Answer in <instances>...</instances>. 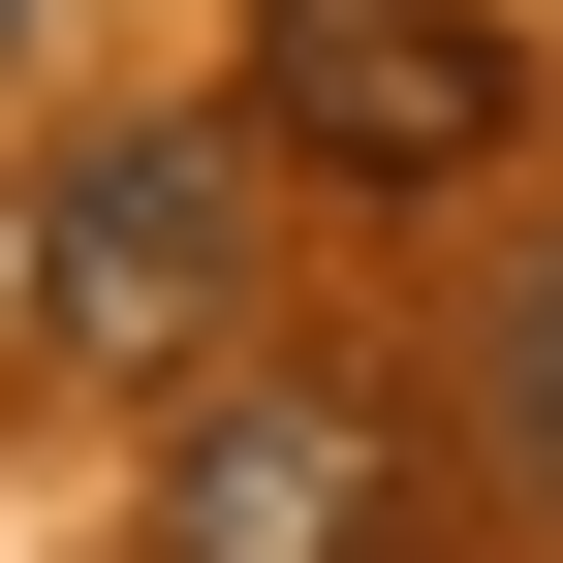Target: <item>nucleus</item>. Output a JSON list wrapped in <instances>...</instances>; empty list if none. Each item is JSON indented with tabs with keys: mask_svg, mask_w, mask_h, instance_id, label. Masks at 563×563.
I'll return each mask as SVG.
<instances>
[{
	"mask_svg": "<svg viewBox=\"0 0 563 563\" xmlns=\"http://www.w3.org/2000/svg\"><path fill=\"white\" fill-rule=\"evenodd\" d=\"M32 313H63V344H125V376H188V344H220V157H188V125L63 157V220H32Z\"/></svg>",
	"mask_w": 563,
	"mask_h": 563,
	"instance_id": "obj_2",
	"label": "nucleus"
},
{
	"mask_svg": "<svg viewBox=\"0 0 563 563\" xmlns=\"http://www.w3.org/2000/svg\"><path fill=\"white\" fill-rule=\"evenodd\" d=\"M470 439H501L532 501H563V220H532L501 282H470Z\"/></svg>",
	"mask_w": 563,
	"mask_h": 563,
	"instance_id": "obj_4",
	"label": "nucleus"
},
{
	"mask_svg": "<svg viewBox=\"0 0 563 563\" xmlns=\"http://www.w3.org/2000/svg\"><path fill=\"white\" fill-rule=\"evenodd\" d=\"M157 563H376V407L344 376H220L157 470Z\"/></svg>",
	"mask_w": 563,
	"mask_h": 563,
	"instance_id": "obj_3",
	"label": "nucleus"
},
{
	"mask_svg": "<svg viewBox=\"0 0 563 563\" xmlns=\"http://www.w3.org/2000/svg\"><path fill=\"white\" fill-rule=\"evenodd\" d=\"M251 95L313 125V157H376V188H470L501 157V32H470V0H282Z\"/></svg>",
	"mask_w": 563,
	"mask_h": 563,
	"instance_id": "obj_1",
	"label": "nucleus"
}]
</instances>
